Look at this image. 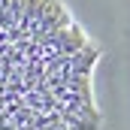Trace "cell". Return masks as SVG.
<instances>
[{
	"label": "cell",
	"instance_id": "6da1fadb",
	"mask_svg": "<svg viewBox=\"0 0 130 130\" xmlns=\"http://www.w3.org/2000/svg\"><path fill=\"white\" fill-rule=\"evenodd\" d=\"M97 61L61 0H0V130H97Z\"/></svg>",
	"mask_w": 130,
	"mask_h": 130
}]
</instances>
